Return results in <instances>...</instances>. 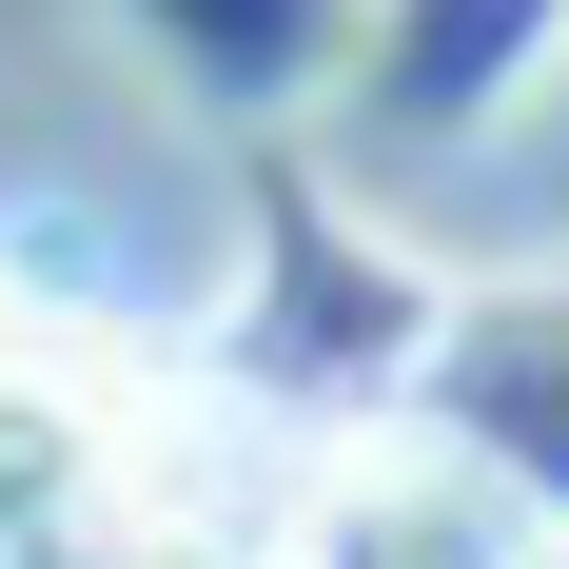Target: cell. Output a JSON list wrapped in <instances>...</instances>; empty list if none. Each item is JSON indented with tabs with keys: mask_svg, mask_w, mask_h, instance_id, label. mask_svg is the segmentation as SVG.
Instances as JSON below:
<instances>
[{
	"mask_svg": "<svg viewBox=\"0 0 569 569\" xmlns=\"http://www.w3.org/2000/svg\"><path fill=\"white\" fill-rule=\"evenodd\" d=\"M550 20L569 0H393V79L432 118H471V99H511V59H550Z\"/></svg>",
	"mask_w": 569,
	"mask_h": 569,
	"instance_id": "cell-1",
	"label": "cell"
}]
</instances>
